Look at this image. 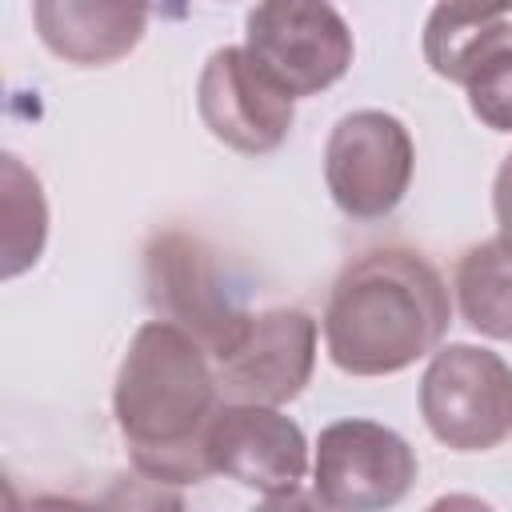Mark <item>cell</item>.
I'll list each match as a JSON object with an SVG mask.
<instances>
[{"mask_svg": "<svg viewBox=\"0 0 512 512\" xmlns=\"http://www.w3.org/2000/svg\"><path fill=\"white\" fill-rule=\"evenodd\" d=\"M244 48L288 96H312L352 64V32L328 0H260Z\"/></svg>", "mask_w": 512, "mask_h": 512, "instance_id": "3957f363", "label": "cell"}, {"mask_svg": "<svg viewBox=\"0 0 512 512\" xmlns=\"http://www.w3.org/2000/svg\"><path fill=\"white\" fill-rule=\"evenodd\" d=\"M456 296L464 320L496 340H512V236L472 248L456 268Z\"/></svg>", "mask_w": 512, "mask_h": 512, "instance_id": "4fadbf2b", "label": "cell"}, {"mask_svg": "<svg viewBox=\"0 0 512 512\" xmlns=\"http://www.w3.org/2000/svg\"><path fill=\"white\" fill-rule=\"evenodd\" d=\"M324 176L348 216L372 220L392 212L412 180V140L404 124L384 112L344 116L328 140Z\"/></svg>", "mask_w": 512, "mask_h": 512, "instance_id": "8992f818", "label": "cell"}, {"mask_svg": "<svg viewBox=\"0 0 512 512\" xmlns=\"http://www.w3.org/2000/svg\"><path fill=\"white\" fill-rule=\"evenodd\" d=\"M496 220H500V232L512 236V156L496 172Z\"/></svg>", "mask_w": 512, "mask_h": 512, "instance_id": "9a60e30c", "label": "cell"}, {"mask_svg": "<svg viewBox=\"0 0 512 512\" xmlns=\"http://www.w3.org/2000/svg\"><path fill=\"white\" fill-rule=\"evenodd\" d=\"M420 408L436 440L484 452L512 432V368L484 348L452 344L428 364Z\"/></svg>", "mask_w": 512, "mask_h": 512, "instance_id": "277c9868", "label": "cell"}, {"mask_svg": "<svg viewBox=\"0 0 512 512\" xmlns=\"http://www.w3.org/2000/svg\"><path fill=\"white\" fill-rule=\"evenodd\" d=\"M208 352L176 324H144L120 364L116 420L144 476L188 484L212 472L204 432L216 404V372Z\"/></svg>", "mask_w": 512, "mask_h": 512, "instance_id": "6da1fadb", "label": "cell"}, {"mask_svg": "<svg viewBox=\"0 0 512 512\" xmlns=\"http://www.w3.org/2000/svg\"><path fill=\"white\" fill-rule=\"evenodd\" d=\"M512 44V0H444L424 28V56L436 76L468 84V76Z\"/></svg>", "mask_w": 512, "mask_h": 512, "instance_id": "7c38bea8", "label": "cell"}, {"mask_svg": "<svg viewBox=\"0 0 512 512\" xmlns=\"http://www.w3.org/2000/svg\"><path fill=\"white\" fill-rule=\"evenodd\" d=\"M416 476L412 448L368 420H340L316 444V496L332 508L396 504Z\"/></svg>", "mask_w": 512, "mask_h": 512, "instance_id": "ba28073f", "label": "cell"}, {"mask_svg": "<svg viewBox=\"0 0 512 512\" xmlns=\"http://www.w3.org/2000/svg\"><path fill=\"white\" fill-rule=\"evenodd\" d=\"M448 328V292L428 260L380 248L348 264L324 312L332 360L352 376H384L432 352Z\"/></svg>", "mask_w": 512, "mask_h": 512, "instance_id": "7a4b0ae2", "label": "cell"}, {"mask_svg": "<svg viewBox=\"0 0 512 512\" xmlns=\"http://www.w3.org/2000/svg\"><path fill=\"white\" fill-rule=\"evenodd\" d=\"M196 96L208 132L236 152H272L292 128V96L248 56V48L212 52Z\"/></svg>", "mask_w": 512, "mask_h": 512, "instance_id": "52a82bcc", "label": "cell"}, {"mask_svg": "<svg viewBox=\"0 0 512 512\" xmlns=\"http://www.w3.org/2000/svg\"><path fill=\"white\" fill-rule=\"evenodd\" d=\"M152 0H32L40 40L68 64H112L136 48Z\"/></svg>", "mask_w": 512, "mask_h": 512, "instance_id": "8fae6325", "label": "cell"}, {"mask_svg": "<svg viewBox=\"0 0 512 512\" xmlns=\"http://www.w3.org/2000/svg\"><path fill=\"white\" fill-rule=\"evenodd\" d=\"M148 300L168 324L184 328L212 356V364L244 336L252 320L224 288V276L212 252L184 232H164L160 240H152Z\"/></svg>", "mask_w": 512, "mask_h": 512, "instance_id": "5b68a950", "label": "cell"}, {"mask_svg": "<svg viewBox=\"0 0 512 512\" xmlns=\"http://www.w3.org/2000/svg\"><path fill=\"white\" fill-rule=\"evenodd\" d=\"M212 472L260 488L264 496H284L304 476V436L300 428L272 412V404H224L212 412L204 432Z\"/></svg>", "mask_w": 512, "mask_h": 512, "instance_id": "30bf717a", "label": "cell"}, {"mask_svg": "<svg viewBox=\"0 0 512 512\" xmlns=\"http://www.w3.org/2000/svg\"><path fill=\"white\" fill-rule=\"evenodd\" d=\"M468 104L472 112L496 128V132H512V44L492 52L472 76H468Z\"/></svg>", "mask_w": 512, "mask_h": 512, "instance_id": "5bb4252c", "label": "cell"}, {"mask_svg": "<svg viewBox=\"0 0 512 512\" xmlns=\"http://www.w3.org/2000/svg\"><path fill=\"white\" fill-rule=\"evenodd\" d=\"M316 324L296 308H272L248 320L244 336L216 360V384L244 404H284L300 396L312 372Z\"/></svg>", "mask_w": 512, "mask_h": 512, "instance_id": "9c48e42d", "label": "cell"}]
</instances>
